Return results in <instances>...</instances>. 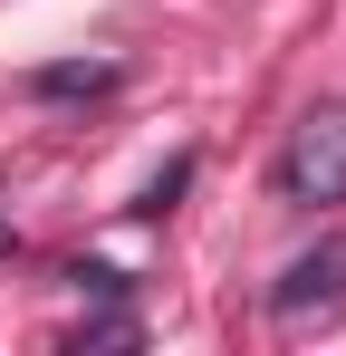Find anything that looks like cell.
<instances>
[{"mask_svg":"<svg viewBox=\"0 0 346 356\" xmlns=\"http://www.w3.org/2000/svg\"><path fill=\"white\" fill-rule=\"evenodd\" d=\"M270 193L288 212H337L346 202V106H308L270 154Z\"/></svg>","mask_w":346,"mask_h":356,"instance_id":"1","label":"cell"},{"mask_svg":"<svg viewBox=\"0 0 346 356\" xmlns=\"http://www.w3.org/2000/svg\"><path fill=\"white\" fill-rule=\"evenodd\" d=\"M337 308H346V241L298 250L279 280H270V318H279V327H318V318H337Z\"/></svg>","mask_w":346,"mask_h":356,"instance_id":"2","label":"cell"},{"mask_svg":"<svg viewBox=\"0 0 346 356\" xmlns=\"http://www.w3.org/2000/svg\"><path fill=\"white\" fill-rule=\"evenodd\" d=\"M115 87H125L115 58H49V67H29V97L39 106H77V97H115Z\"/></svg>","mask_w":346,"mask_h":356,"instance_id":"3","label":"cell"},{"mask_svg":"<svg viewBox=\"0 0 346 356\" xmlns=\"http://www.w3.org/2000/svg\"><path fill=\"white\" fill-rule=\"evenodd\" d=\"M183 183H192V154H173L164 174H154V183H145V193H135V222H164L173 202H183Z\"/></svg>","mask_w":346,"mask_h":356,"instance_id":"4","label":"cell"},{"mask_svg":"<svg viewBox=\"0 0 346 356\" xmlns=\"http://www.w3.org/2000/svg\"><path fill=\"white\" fill-rule=\"evenodd\" d=\"M67 280H77V289H87V298H125V289H135V280H125V270H106V260H77Z\"/></svg>","mask_w":346,"mask_h":356,"instance_id":"5","label":"cell"},{"mask_svg":"<svg viewBox=\"0 0 346 356\" xmlns=\"http://www.w3.org/2000/svg\"><path fill=\"white\" fill-rule=\"evenodd\" d=\"M0 250H19V232H10V222H0Z\"/></svg>","mask_w":346,"mask_h":356,"instance_id":"6","label":"cell"}]
</instances>
